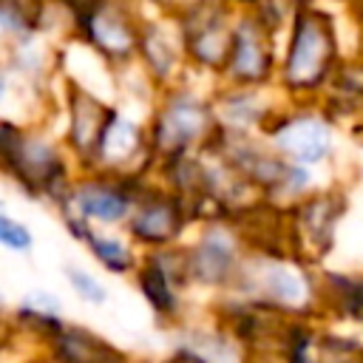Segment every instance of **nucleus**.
Instances as JSON below:
<instances>
[{
    "label": "nucleus",
    "mask_w": 363,
    "mask_h": 363,
    "mask_svg": "<svg viewBox=\"0 0 363 363\" xmlns=\"http://www.w3.org/2000/svg\"><path fill=\"white\" fill-rule=\"evenodd\" d=\"M346 54L337 11L326 0H298L281 34L275 88L289 102H318Z\"/></svg>",
    "instance_id": "1"
},
{
    "label": "nucleus",
    "mask_w": 363,
    "mask_h": 363,
    "mask_svg": "<svg viewBox=\"0 0 363 363\" xmlns=\"http://www.w3.org/2000/svg\"><path fill=\"white\" fill-rule=\"evenodd\" d=\"M77 170L51 119H17L0 150V176L6 184L51 210L68 199Z\"/></svg>",
    "instance_id": "2"
},
{
    "label": "nucleus",
    "mask_w": 363,
    "mask_h": 363,
    "mask_svg": "<svg viewBox=\"0 0 363 363\" xmlns=\"http://www.w3.org/2000/svg\"><path fill=\"white\" fill-rule=\"evenodd\" d=\"M213 79L187 74L182 82L162 88L145 113L147 145L153 164L199 153L216 139V113H213Z\"/></svg>",
    "instance_id": "3"
},
{
    "label": "nucleus",
    "mask_w": 363,
    "mask_h": 363,
    "mask_svg": "<svg viewBox=\"0 0 363 363\" xmlns=\"http://www.w3.org/2000/svg\"><path fill=\"white\" fill-rule=\"evenodd\" d=\"M292 318H318V267L286 255L247 250L233 292Z\"/></svg>",
    "instance_id": "4"
},
{
    "label": "nucleus",
    "mask_w": 363,
    "mask_h": 363,
    "mask_svg": "<svg viewBox=\"0 0 363 363\" xmlns=\"http://www.w3.org/2000/svg\"><path fill=\"white\" fill-rule=\"evenodd\" d=\"M349 210H352L349 184L337 176L323 179L318 187L286 204L284 218H286L289 252L312 267L329 264Z\"/></svg>",
    "instance_id": "5"
},
{
    "label": "nucleus",
    "mask_w": 363,
    "mask_h": 363,
    "mask_svg": "<svg viewBox=\"0 0 363 363\" xmlns=\"http://www.w3.org/2000/svg\"><path fill=\"white\" fill-rule=\"evenodd\" d=\"M244 258L247 244L233 218L216 216L196 221L190 235L184 238V264L193 295L213 301L233 292Z\"/></svg>",
    "instance_id": "6"
},
{
    "label": "nucleus",
    "mask_w": 363,
    "mask_h": 363,
    "mask_svg": "<svg viewBox=\"0 0 363 363\" xmlns=\"http://www.w3.org/2000/svg\"><path fill=\"white\" fill-rule=\"evenodd\" d=\"M275 153L292 164L329 170L340 156V130L318 102H289L272 113L261 133Z\"/></svg>",
    "instance_id": "7"
},
{
    "label": "nucleus",
    "mask_w": 363,
    "mask_h": 363,
    "mask_svg": "<svg viewBox=\"0 0 363 363\" xmlns=\"http://www.w3.org/2000/svg\"><path fill=\"white\" fill-rule=\"evenodd\" d=\"M145 11L139 0H96L74 14L71 43L82 45L113 74L136 60Z\"/></svg>",
    "instance_id": "8"
},
{
    "label": "nucleus",
    "mask_w": 363,
    "mask_h": 363,
    "mask_svg": "<svg viewBox=\"0 0 363 363\" xmlns=\"http://www.w3.org/2000/svg\"><path fill=\"white\" fill-rule=\"evenodd\" d=\"M133 289L153 315L156 326L164 332L176 323H182L193 312V289L187 278V264H184V241L162 250H147L142 252L133 275Z\"/></svg>",
    "instance_id": "9"
},
{
    "label": "nucleus",
    "mask_w": 363,
    "mask_h": 363,
    "mask_svg": "<svg viewBox=\"0 0 363 363\" xmlns=\"http://www.w3.org/2000/svg\"><path fill=\"white\" fill-rule=\"evenodd\" d=\"M119 230L139 252H147L182 244L193 230V218L179 196H173L150 170L133 182V199Z\"/></svg>",
    "instance_id": "10"
},
{
    "label": "nucleus",
    "mask_w": 363,
    "mask_h": 363,
    "mask_svg": "<svg viewBox=\"0 0 363 363\" xmlns=\"http://www.w3.org/2000/svg\"><path fill=\"white\" fill-rule=\"evenodd\" d=\"M235 14L238 9L227 0H196L182 14H176L190 74L218 82L230 54Z\"/></svg>",
    "instance_id": "11"
},
{
    "label": "nucleus",
    "mask_w": 363,
    "mask_h": 363,
    "mask_svg": "<svg viewBox=\"0 0 363 363\" xmlns=\"http://www.w3.org/2000/svg\"><path fill=\"white\" fill-rule=\"evenodd\" d=\"M145 113L136 105L113 99L108 122L96 139V147L88 159L85 167L79 170H99L122 179H142L153 170V156L147 145V128H145Z\"/></svg>",
    "instance_id": "12"
},
{
    "label": "nucleus",
    "mask_w": 363,
    "mask_h": 363,
    "mask_svg": "<svg viewBox=\"0 0 363 363\" xmlns=\"http://www.w3.org/2000/svg\"><path fill=\"white\" fill-rule=\"evenodd\" d=\"M113 96H105L94 85L62 74L57 85V113H54V128L77 167H85L96 139L108 122Z\"/></svg>",
    "instance_id": "13"
},
{
    "label": "nucleus",
    "mask_w": 363,
    "mask_h": 363,
    "mask_svg": "<svg viewBox=\"0 0 363 363\" xmlns=\"http://www.w3.org/2000/svg\"><path fill=\"white\" fill-rule=\"evenodd\" d=\"M281 31L267 26L252 9H238L233 43L218 82L224 85H275Z\"/></svg>",
    "instance_id": "14"
},
{
    "label": "nucleus",
    "mask_w": 363,
    "mask_h": 363,
    "mask_svg": "<svg viewBox=\"0 0 363 363\" xmlns=\"http://www.w3.org/2000/svg\"><path fill=\"white\" fill-rule=\"evenodd\" d=\"M133 199V179L99 173V170H77L68 199L54 210L74 213L94 227H122L128 207Z\"/></svg>",
    "instance_id": "15"
},
{
    "label": "nucleus",
    "mask_w": 363,
    "mask_h": 363,
    "mask_svg": "<svg viewBox=\"0 0 363 363\" xmlns=\"http://www.w3.org/2000/svg\"><path fill=\"white\" fill-rule=\"evenodd\" d=\"M133 62L150 79L156 94L162 88H170V85L182 82L190 74L176 17L159 14V11H145L142 28H139V43H136V60Z\"/></svg>",
    "instance_id": "16"
},
{
    "label": "nucleus",
    "mask_w": 363,
    "mask_h": 363,
    "mask_svg": "<svg viewBox=\"0 0 363 363\" xmlns=\"http://www.w3.org/2000/svg\"><path fill=\"white\" fill-rule=\"evenodd\" d=\"M281 363H363V332L337 329L326 318H298Z\"/></svg>",
    "instance_id": "17"
},
{
    "label": "nucleus",
    "mask_w": 363,
    "mask_h": 363,
    "mask_svg": "<svg viewBox=\"0 0 363 363\" xmlns=\"http://www.w3.org/2000/svg\"><path fill=\"white\" fill-rule=\"evenodd\" d=\"M213 113L221 133H264L272 113L284 105L275 85H213Z\"/></svg>",
    "instance_id": "18"
},
{
    "label": "nucleus",
    "mask_w": 363,
    "mask_h": 363,
    "mask_svg": "<svg viewBox=\"0 0 363 363\" xmlns=\"http://www.w3.org/2000/svg\"><path fill=\"white\" fill-rule=\"evenodd\" d=\"M128 357L130 354L111 343L102 332L71 318H65L40 354L43 363H125Z\"/></svg>",
    "instance_id": "19"
},
{
    "label": "nucleus",
    "mask_w": 363,
    "mask_h": 363,
    "mask_svg": "<svg viewBox=\"0 0 363 363\" xmlns=\"http://www.w3.org/2000/svg\"><path fill=\"white\" fill-rule=\"evenodd\" d=\"M318 318L363 329V269L318 267Z\"/></svg>",
    "instance_id": "20"
},
{
    "label": "nucleus",
    "mask_w": 363,
    "mask_h": 363,
    "mask_svg": "<svg viewBox=\"0 0 363 363\" xmlns=\"http://www.w3.org/2000/svg\"><path fill=\"white\" fill-rule=\"evenodd\" d=\"M79 247L88 252L96 269L113 278H130L142 252L130 244V238L119 227H91Z\"/></svg>",
    "instance_id": "21"
},
{
    "label": "nucleus",
    "mask_w": 363,
    "mask_h": 363,
    "mask_svg": "<svg viewBox=\"0 0 363 363\" xmlns=\"http://www.w3.org/2000/svg\"><path fill=\"white\" fill-rule=\"evenodd\" d=\"M60 272H62V281L68 284V289L74 292V298H77L79 303L94 306V309L108 306V301H111V286L105 284V278H102L96 269H91V267H85V264L68 258V261H62Z\"/></svg>",
    "instance_id": "22"
},
{
    "label": "nucleus",
    "mask_w": 363,
    "mask_h": 363,
    "mask_svg": "<svg viewBox=\"0 0 363 363\" xmlns=\"http://www.w3.org/2000/svg\"><path fill=\"white\" fill-rule=\"evenodd\" d=\"M48 0H0V43L37 31Z\"/></svg>",
    "instance_id": "23"
},
{
    "label": "nucleus",
    "mask_w": 363,
    "mask_h": 363,
    "mask_svg": "<svg viewBox=\"0 0 363 363\" xmlns=\"http://www.w3.org/2000/svg\"><path fill=\"white\" fill-rule=\"evenodd\" d=\"M34 247H37L34 230L23 218H17L6 207H0V250H6L11 255H28V252H34Z\"/></svg>",
    "instance_id": "24"
},
{
    "label": "nucleus",
    "mask_w": 363,
    "mask_h": 363,
    "mask_svg": "<svg viewBox=\"0 0 363 363\" xmlns=\"http://www.w3.org/2000/svg\"><path fill=\"white\" fill-rule=\"evenodd\" d=\"M14 306L28 309V312H37V315H65L62 298L57 292H51V289H43V286L28 289L26 295H20V301Z\"/></svg>",
    "instance_id": "25"
},
{
    "label": "nucleus",
    "mask_w": 363,
    "mask_h": 363,
    "mask_svg": "<svg viewBox=\"0 0 363 363\" xmlns=\"http://www.w3.org/2000/svg\"><path fill=\"white\" fill-rule=\"evenodd\" d=\"M20 352V332L11 315V306H0V360H11V354Z\"/></svg>",
    "instance_id": "26"
},
{
    "label": "nucleus",
    "mask_w": 363,
    "mask_h": 363,
    "mask_svg": "<svg viewBox=\"0 0 363 363\" xmlns=\"http://www.w3.org/2000/svg\"><path fill=\"white\" fill-rule=\"evenodd\" d=\"M153 363H210V360L201 357V354H196L193 349H187L182 343H167V349Z\"/></svg>",
    "instance_id": "27"
},
{
    "label": "nucleus",
    "mask_w": 363,
    "mask_h": 363,
    "mask_svg": "<svg viewBox=\"0 0 363 363\" xmlns=\"http://www.w3.org/2000/svg\"><path fill=\"white\" fill-rule=\"evenodd\" d=\"M147 11H159V14H170V17H176V14H182L187 6H193L196 0H139Z\"/></svg>",
    "instance_id": "28"
},
{
    "label": "nucleus",
    "mask_w": 363,
    "mask_h": 363,
    "mask_svg": "<svg viewBox=\"0 0 363 363\" xmlns=\"http://www.w3.org/2000/svg\"><path fill=\"white\" fill-rule=\"evenodd\" d=\"M11 96H17V88H14V79L11 74L6 71V65L0 62V111L6 113V108L11 105Z\"/></svg>",
    "instance_id": "29"
},
{
    "label": "nucleus",
    "mask_w": 363,
    "mask_h": 363,
    "mask_svg": "<svg viewBox=\"0 0 363 363\" xmlns=\"http://www.w3.org/2000/svg\"><path fill=\"white\" fill-rule=\"evenodd\" d=\"M57 3H62V6L68 9V11H74V14H77V11L88 9V6H94L96 0H57Z\"/></svg>",
    "instance_id": "30"
},
{
    "label": "nucleus",
    "mask_w": 363,
    "mask_h": 363,
    "mask_svg": "<svg viewBox=\"0 0 363 363\" xmlns=\"http://www.w3.org/2000/svg\"><path fill=\"white\" fill-rule=\"evenodd\" d=\"M227 3H233L235 9H250L252 3H258V0H227Z\"/></svg>",
    "instance_id": "31"
},
{
    "label": "nucleus",
    "mask_w": 363,
    "mask_h": 363,
    "mask_svg": "<svg viewBox=\"0 0 363 363\" xmlns=\"http://www.w3.org/2000/svg\"><path fill=\"white\" fill-rule=\"evenodd\" d=\"M0 306H6V292H3V284H0Z\"/></svg>",
    "instance_id": "32"
},
{
    "label": "nucleus",
    "mask_w": 363,
    "mask_h": 363,
    "mask_svg": "<svg viewBox=\"0 0 363 363\" xmlns=\"http://www.w3.org/2000/svg\"><path fill=\"white\" fill-rule=\"evenodd\" d=\"M0 207H6V199H3V193H0Z\"/></svg>",
    "instance_id": "33"
},
{
    "label": "nucleus",
    "mask_w": 363,
    "mask_h": 363,
    "mask_svg": "<svg viewBox=\"0 0 363 363\" xmlns=\"http://www.w3.org/2000/svg\"><path fill=\"white\" fill-rule=\"evenodd\" d=\"M0 363H11V360H0Z\"/></svg>",
    "instance_id": "34"
}]
</instances>
